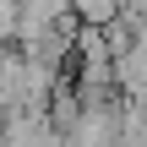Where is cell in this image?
<instances>
[{
	"mask_svg": "<svg viewBox=\"0 0 147 147\" xmlns=\"http://www.w3.org/2000/svg\"><path fill=\"white\" fill-rule=\"evenodd\" d=\"M71 11H76L82 27H109V22L125 16V0H71Z\"/></svg>",
	"mask_w": 147,
	"mask_h": 147,
	"instance_id": "obj_1",
	"label": "cell"
}]
</instances>
